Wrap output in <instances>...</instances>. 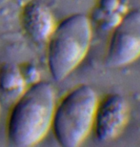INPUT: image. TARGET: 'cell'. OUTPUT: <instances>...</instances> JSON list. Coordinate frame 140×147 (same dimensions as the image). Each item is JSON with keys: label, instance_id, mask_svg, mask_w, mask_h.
<instances>
[{"label": "cell", "instance_id": "1", "mask_svg": "<svg viewBox=\"0 0 140 147\" xmlns=\"http://www.w3.org/2000/svg\"><path fill=\"white\" fill-rule=\"evenodd\" d=\"M55 93L47 81L34 82L14 102L7 121V139L15 147L36 145L52 128Z\"/></svg>", "mask_w": 140, "mask_h": 147}, {"label": "cell", "instance_id": "2", "mask_svg": "<svg viewBox=\"0 0 140 147\" xmlns=\"http://www.w3.org/2000/svg\"><path fill=\"white\" fill-rule=\"evenodd\" d=\"M92 37V22L84 13L72 14L55 26L47 41L48 68L55 81L64 80L82 63Z\"/></svg>", "mask_w": 140, "mask_h": 147}, {"label": "cell", "instance_id": "3", "mask_svg": "<svg viewBox=\"0 0 140 147\" xmlns=\"http://www.w3.org/2000/svg\"><path fill=\"white\" fill-rule=\"evenodd\" d=\"M98 96L91 86L78 85L55 104L52 130L63 147H78L93 130Z\"/></svg>", "mask_w": 140, "mask_h": 147}, {"label": "cell", "instance_id": "4", "mask_svg": "<svg viewBox=\"0 0 140 147\" xmlns=\"http://www.w3.org/2000/svg\"><path fill=\"white\" fill-rule=\"evenodd\" d=\"M140 57V11H128L112 30L106 53V64L121 68Z\"/></svg>", "mask_w": 140, "mask_h": 147}, {"label": "cell", "instance_id": "5", "mask_svg": "<svg viewBox=\"0 0 140 147\" xmlns=\"http://www.w3.org/2000/svg\"><path fill=\"white\" fill-rule=\"evenodd\" d=\"M130 119L128 100L118 94L107 96L98 101L95 112L93 131L101 142L116 140L126 128Z\"/></svg>", "mask_w": 140, "mask_h": 147}, {"label": "cell", "instance_id": "6", "mask_svg": "<svg viewBox=\"0 0 140 147\" xmlns=\"http://www.w3.org/2000/svg\"><path fill=\"white\" fill-rule=\"evenodd\" d=\"M21 24L26 34L38 44L47 42L56 26L51 10L39 0H31L23 6Z\"/></svg>", "mask_w": 140, "mask_h": 147}, {"label": "cell", "instance_id": "7", "mask_svg": "<svg viewBox=\"0 0 140 147\" xmlns=\"http://www.w3.org/2000/svg\"><path fill=\"white\" fill-rule=\"evenodd\" d=\"M96 10V20L100 23L101 27L112 30L128 11L121 0H99Z\"/></svg>", "mask_w": 140, "mask_h": 147}, {"label": "cell", "instance_id": "8", "mask_svg": "<svg viewBox=\"0 0 140 147\" xmlns=\"http://www.w3.org/2000/svg\"><path fill=\"white\" fill-rule=\"evenodd\" d=\"M21 74L13 66H6L0 70V89L5 92L17 91L23 86V79Z\"/></svg>", "mask_w": 140, "mask_h": 147}]
</instances>
